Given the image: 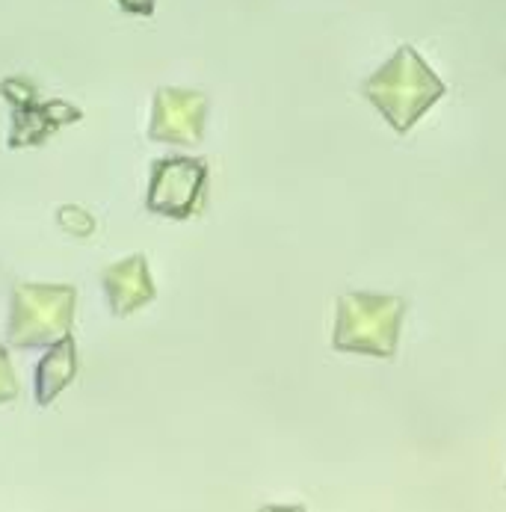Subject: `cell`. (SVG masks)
Listing matches in <instances>:
<instances>
[{"label":"cell","instance_id":"cell-1","mask_svg":"<svg viewBox=\"0 0 506 512\" xmlns=\"http://www.w3.org/2000/svg\"><path fill=\"white\" fill-rule=\"evenodd\" d=\"M444 92V80L421 60L412 45H403L364 83V98L397 134H409L435 101L444 98Z\"/></svg>","mask_w":506,"mask_h":512},{"label":"cell","instance_id":"cell-2","mask_svg":"<svg viewBox=\"0 0 506 512\" xmlns=\"http://www.w3.org/2000/svg\"><path fill=\"white\" fill-rule=\"evenodd\" d=\"M406 299L379 293H344L338 299V323L332 344L341 353L391 359L397 353Z\"/></svg>","mask_w":506,"mask_h":512},{"label":"cell","instance_id":"cell-3","mask_svg":"<svg viewBox=\"0 0 506 512\" xmlns=\"http://www.w3.org/2000/svg\"><path fill=\"white\" fill-rule=\"evenodd\" d=\"M74 299L72 285H18L12 291L6 344L15 350H36L69 338Z\"/></svg>","mask_w":506,"mask_h":512},{"label":"cell","instance_id":"cell-4","mask_svg":"<svg viewBox=\"0 0 506 512\" xmlns=\"http://www.w3.org/2000/svg\"><path fill=\"white\" fill-rule=\"evenodd\" d=\"M208 181V166L193 157H163L151 166L148 211L172 220H187L196 214Z\"/></svg>","mask_w":506,"mask_h":512},{"label":"cell","instance_id":"cell-5","mask_svg":"<svg viewBox=\"0 0 506 512\" xmlns=\"http://www.w3.org/2000/svg\"><path fill=\"white\" fill-rule=\"evenodd\" d=\"M208 122V98L190 89H157L151 128L148 137L154 143H175V146H199L205 140Z\"/></svg>","mask_w":506,"mask_h":512},{"label":"cell","instance_id":"cell-6","mask_svg":"<svg viewBox=\"0 0 506 512\" xmlns=\"http://www.w3.org/2000/svg\"><path fill=\"white\" fill-rule=\"evenodd\" d=\"M101 282H104V293H107L110 311L116 317L134 314L137 308H143V305H148L157 296L154 282L148 276L145 255H131V258L107 267L104 276H101Z\"/></svg>","mask_w":506,"mask_h":512},{"label":"cell","instance_id":"cell-7","mask_svg":"<svg viewBox=\"0 0 506 512\" xmlns=\"http://www.w3.org/2000/svg\"><path fill=\"white\" fill-rule=\"evenodd\" d=\"M77 119H80V110H74L72 104H63V101L33 104V107H27V110H18L9 143H12V148L36 146V143H42L54 128L69 125V122H77Z\"/></svg>","mask_w":506,"mask_h":512},{"label":"cell","instance_id":"cell-8","mask_svg":"<svg viewBox=\"0 0 506 512\" xmlns=\"http://www.w3.org/2000/svg\"><path fill=\"white\" fill-rule=\"evenodd\" d=\"M74 373H77V350L72 338H63L36 367V403L51 406L72 385Z\"/></svg>","mask_w":506,"mask_h":512},{"label":"cell","instance_id":"cell-9","mask_svg":"<svg viewBox=\"0 0 506 512\" xmlns=\"http://www.w3.org/2000/svg\"><path fill=\"white\" fill-rule=\"evenodd\" d=\"M0 95H3L9 104H15L18 110H27V107H33V104H39V101H36V86H33L30 80H24V77H9V80H3V83H0Z\"/></svg>","mask_w":506,"mask_h":512},{"label":"cell","instance_id":"cell-10","mask_svg":"<svg viewBox=\"0 0 506 512\" xmlns=\"http://www.w3.org/2000/svg\"><path fill=\"white\" fill-rule=\"evenodd\" d=\"M60 225H63L66 231H72L74 237H86V234H92L95 220H92V214H86L83 208L69 205V208H60Z\"/></svg>","mask_w":506,"mask_h":512},{"label":"cell","instance_id":"cell-11","mask_svg":"<svg viewBox=\"0 0 506 512\" xmlns=\"http://www.w3.org/2000/svg\"><path fill=\"white\" fill-rule=\"evenodd\" d=\"M21 394L18 388V376L12 370V362H9V353L6 347H0V403H9Z\"/></svg>","mask_w":506,"mask_h":512},{"label":"cell","instance_id":"cell-12","mask_svg":"<svg viewBox=\"0 0 506 512\" xmlns=\"http://www.w3.org/2000/svg\"><path fill=\"white\" fill-rule=\"evenodd\" d=\"M116 3L131 15H151L154 12V0H116Z\"/></svg>","mask_w":506,"mask_h":512}]
</instances>
